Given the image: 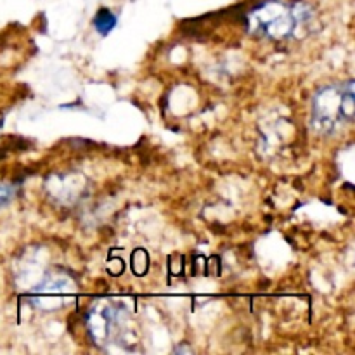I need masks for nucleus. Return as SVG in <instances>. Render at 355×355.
<instances>
[{
	"instance_id": "f257e3e1",
	"label": "nucleus",
	"mask_w": 355,
	"mask_h": 355,
	"mask_svg": "<svg viewBox=\"0 0 355 355\" xmlns=\"http://www.w3.org/2000/svg\"><path fill=\"white\" fill-rule=\"evenodd\" d=\"M354 80L322 87L312 99V127L324 135L342 130L354 120Z\"/></svg>"
},
{
	"instance_id": "f03ea898",
	"label": "nucleus",
	"mask_w": 355,
	"mask_h": 355,
	"mask_svg": "<svg viewBox=\"0 0 355 355\" xmlns=\"http://www.w3.org/2000/svg\"><path fill=\"white\" fill-rule=\"evenodd\" d=\"M311 14V9L304 3L288 6L279 0H266L250 10L246 23L248 30L259 37L284 40L297 33L298 26L305 23Z\"/></svg>"
},
{
	"instance_id": "7ed1b4c3",
	"label": "nucleus",
	"mask_w": 355,
	"mask_h": 355,
	"mask_svg": "<svg viewBox=\"0 0 355 355\" xmlns=\"http://www.w3.org/2000/svg\"><path fill=\"white\" fill-rule=\"evenodd\" d=\"M73 291V283L68 276L62 274H52L47 276L31 295V302L35 307L44 311H54L62 307L68 302V295Z\"/></svg>"
},
{
	"instance_id": "20e7f679",
	"label": "nucleus",
	"mask_w": 355,
	"mask_h": 355,
	"mask_svg": "<svg viewBox=\"0 0 355 355\" xmlns=\"http://www.w3.org/2000/svg\"><path fill=\"white\" fill-rule=\"evenodd\" d=\"M87 322H89L90 335L96 338V342H106L120 324V311L110 304H101L90 311Z\"/></svg>"
},
{
	"instance_id": "39448f33",
	"label": "nucleus",
	"mask_w": 355,
	"mask_h": 355,
	"mask_svg": "<svg viewBox=\"0 0 355 355\" xmlns=\"http://www.w3.org/2000/svg\"><path fill=\"white\" fill-rule=\"evenodd\" d=\"M114 26H116V16L110 9L103 7V9L97 10V14L94 16V28L101 35H107Z\"/></svg>"
},
{
	"instance_id": "423d86ee",
	"label": "nucleus",
	"mask_w": 355,
	"mask_h": 355,
	"mask_svg": "<svg viewBox=\"0 0 355 355\" xmlns=\"http://www.w3.org/2000/svg\"><path fill=\"white\" fill-rule=\"evenodd\" d=\"M148 267H149L148 253H146L144 250H135L134 255H132V270H134L137 276H144Z\"/></svg>"
},
{
	"instance_id": "0eeeda50",
	"label": "nucleus",
	"mask_w": 355,
	"mask_h": 355,
	"mask_svg": "<svg viewBox=\"0 0 355 355\" xmlns=\"http://www.w3.org/2000/svg\"><path fill=\"white\" fill-rule=\"evenodd\" d=\"M16 191L17 189L12 186V184H0V210L14 200Z\"/></svg>"
}]
</instances>
